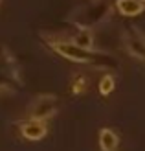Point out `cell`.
Instances as JSON below:
<instances>
[{
	"label": "cell",
	"instance_id": "9",
	"mask_svg": "<svg viewBox=\"0 0 145 151\" xmlns=\"http://www.w3.org/2000/svg\"><path fill=\"white\" fill-rule=\"evenodd\" d=\"M72 88V94H83V92H86V88H88V78H85V76H75V79L74 83L70 85Z\"/></svg>",
	"mask_w": 145,
	"mask_h": 151
},
{
	"label": "cell",
	"instance_id": "8",
	"mask_svg": "<svg viewBox=\"0 0 145 151\" xmlns=\"http://www.w3.org/2000/svg\"><path fill=\"white\" fill-rule=\"evenodd\" d=\"M99 94L101 96H109L114 88H116V78L112 74H105L101 79H99Z\"/></svg>",
	"mask_w": 145,
	"mask_h": 151
},
{
	"label": "cell",
	"instance_id": "11",
	"mask_svg": "<svg viewBox=\"0 0 145 151\" xmlns=\"http://www.w3.org/2000/svg\"><path fill=\"white\" fill-rule=\"evenodd\" d=\"M140 2H141V4H145V0H140Z\"/></svg>",
	"mask_w": 145,
	"mask_h": 151
},
{
	"label": "cell",
	"instance_id": "3",
	"mask_svg": "<svg viewBox=\"0 0 145 151\" xmlns=\"http://www.w3.org/2000/svg\"><path fill=\"white\" fill-rule=\"evenodd\" d=\"M57 96L55 94H41L31 101L28 109V118L48 120L57 112Z\"/></svg>",
	"mask_w": 145,
	"mask_h": 151
},
{
	"label": "cell",
	"instance_id": "5",
	"mask_svg": "<svg viewBox=\"0 0 145 151\" xmlns=\"http://www.w3.org/2000/svg\"><path fill=\"white\" fill-rule=\"evenodd\" d=\"M119 146V137L118 133L110 127L99 129V149L101 151H118Z\"/></svg>",
	"mask_w": 145,
	"mask_h": 151
},
{
	"label": "cell",
	"instance_id": "6",
	"mask_svg": "<svg viewBox=\"0 0 145 151\" xmlns=\"http://www.w3.org/2000/svg\"><path fill=\"white\" fill-rule=\"evenodd\" d=\"M116 9L123 17H138L145 11V4L140 0H116Z\"/></svg>",
	"mask_w": 145,
	"mask_h": 151
},
{
	"label": "cell",
	"instance_id": "1",
	"mask_svg": "<svg viewBox=\"0 0 145 151\" xmlns=\"http://www.w3.org/2000/svg\"><path fill=\"white\" fill-rule=\"evenodd\" d=\"M42 39L46 41V44L57 55L64 57L66 61L79 63V65H94L97 61V57H96L97 52L83 50L79 46H75L70 39H59V37H48V35H42Z\"/></svg>",
	"mask_w": 145,
	"mask_h": 151
},
{
	"label": "cell",
	"instance_id": "4",
	"mask_svg": "<svg viewBox=\"0 0 145 151\" xmlns=\"http://www.w3.org/2000/svg\"><path fill=\"white\" fill-rule=\"evenodd\" d=\"M19 131L22 134V138L26 140H42L48 133V125H46V120H35V118H26L19 124Z\"/></svg>",
	"mask_w": 145,
	"mask_h": 151
},
{
	"label": "cell",
	"instance_id": "7",
	"mask_svg": "<svg viewBox=\"0 0 145 151\" xmlns=\"http://www.w3.org/2000/svg\"><path fill=\"white\" fill-rule=\"evenodd\" d=\"M70 41L75 44V46H79L83 50L96 52L94 50V32H92V28H79V32L75 33Z\"/></svg>",
	"mask_w": 145,
	"mask_h": 151
},
{
	"label": "cell",
	"instance_id": "2",
	"mask_svg": "<svg viewBox=\"0 0 145 151\" xmlns=\"http://www.w3.org/2000/svg\"><path fill=\"white\" fill-rule=\"evenodd\" d=\"M121 44H123V50L131 57L145 65V33H141L136 26H132L131 32H123Z\"/></svg>",
	"mask_w": 145,
	"mask_h": 151
},
{
	"label": "cell",
	"instance_id": "10",
	"mask_svg": "<svg viewBox=\"0 0 145 151\" xmlns=\"http://www.w3.org/2000/svg\"><path fill=\"white\" fill-rule=\"evenodd\" d=\"M7 92H13V88L7 85H0V94H7Z\"/></svg>",
	"mask_w": 145,
	"mask_h": 151
}]
</instances>
